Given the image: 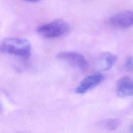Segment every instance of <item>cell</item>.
Returning a JSON list of instances; mask_svg holds the SVG:
<instances>
[{
	"label": "cell",
	"mask_w": 133,
	"mask_h": 133,
	"mask_svg": "<svg viewBox=\"0 0 133 133\" xmlns=\"http://www.w3.org/2000/svg\"><path fill=\"white\" fill-rule=\"evenodd\" d=\"M70 26L65 20L57 19L38 26L37 32L42 36L48 38H58L68 33Z\"/></svg>",
	"instance_id": "cell-2"
},
{
	"label": "cell",
	"mask_w": 133,
	"mask_h": 133,
	"mask_svg": "<svg viewBox=\"0 0 133 133\" xmlns=\"http://www.w3.org/2000/svg\"><path fill=\"white\" fill-rule=\"evenodd\" d=\"M2 110V106H1V104L0 103V111Z\"/></svg>",
	"instance_id": "cell-11"
},
{
	"label": "cell",
	"mask_w": 133,
	"mask_h": 133,
	"mask_svg": "<svg viewBox=\"0 0 133 133\" xmlns=\"http://www.w3.org/2000/svg\"><path fill=\"white\" fill-rule=\"evenodd\" d=\"M117 57L114 54L108 51L100 53L95 62V68L100 71L110 70L115 64Z\"/></svg>",
	"instance_id": "cell-6"
},
{
	"label": "cell",
	"mask_w": 133,
	"mask_h": 133,
	"mask_svg": "<svg viewBox=\"0 0 133 133\" xmlns=\"http://www.w3.org/2000/svg\"><path fill=\"white\" fill-rule=\"evenodd\" d=\"M31 45L26 39L10 37L4 39L0 44V51L19 56L24 59L31 54Z\"/></svg>",
	"instance_id": "cell-1"
},
{
	"label": "cell",
	"mask_w": 133,
	"mask_h": 133,
	"mask_svg": "<svg viewBox=\"0 0 133 133\" xmlns=\"http://www.w3.org/2000/svg\"><path fill=\"white\" fill-rule=\"evenodd\" d=\"M57 58L82 71H86L89 67V64L85 57L78 52L62 51L57 54Z\"/></svg>",
	"instance_id": "cell-3"
},
{
	"label": "cell",
	"mask_w": 133,
	"mask_h": 133,
	"mask_svg": "<svg viewBox=\"0 0 133 133\" xmlns=\"http://www.w3.org/2000/svg\"><path fill=\"white\" fill-rule=\"evenodd\" d=\"M25 1H27V2H36L39 1V0H24Z\"/></svg>",
	"instance_id": "cell-10"
},
{
	"label": "cell",
	"mask_w": 133,
	"mask_h": 133,
	"mask_svg": "<svg viewBox=\"0 0 133 133\" xmlns=\"http://www.w3.org/2000/svg\"><path fill=\"white\" fill-rule=\"evenodd\" d=\"M121 125V121L117 118H110L104 119L100 122L99 125L103 129L108 130L116 129Z\"/></svg>",
	"instance_id": "cell-8"
},
{
	"label": "cell",
	"mask_w": 133,
	"mask_h": 133,
	"mask_svg": "<svg viewBox=\"0 0 133 133\" xmlns=\"http://www.w3.org/2000/svg\"><path fill=\"white\" fill-rule=\"evenodd\" d=\"M132 56H130L127 58L125 63V68L127 71H132Z\"/></svg>",
	"instance_id": "cell-9"
},
{
	"label": "cell",
	"mask_w": 133,
	"mask_h": 133,
	"mask_svg": "<svg viewBox=\"0 0 133 133\" xmlns=\"http://www.w3.org/2000/svg\"><path fill=\"white\" fill-rule=\"evenodd\" d=\"M104 76L100 73L89 75L83 79L75 89L76 93L84 94L94 89L104 80Z\"/></svg>",
	"instance_id": "cell-5"
},
{
	"label": "cell",
	"mask_w": 133,
	"mask_h": 133,
	"mask_svg": "<svg viewBox=\"0 0 133 133\" xmlns=\"http://www.w3.org/2000/svg\"><path fill=\"white\" fill-rule=\"evenodd\" d=\"M133 86L132 79L127 76L121 77L117 82L116 93L121 98H126L132 95Z\"/></svg>",
	"instance_id": "cell-7"
},
{
	"label": "cell",
	"mask_w": 133,
	"mask_h": 133,
	"mask_svg": "<svg viewBox=\"0 0 133 133\" xmlns=\"http://www.w3.org/2000/svg\"><path fill=\"white\" fill-rule=\"evenodd\" d=\"M108 24L113 27L128 28L132 25L133 14L131 11L125 10L118 12L111 17Z\"/></svg>",
	"instance_id": "cell-4"
}]
</instances>
